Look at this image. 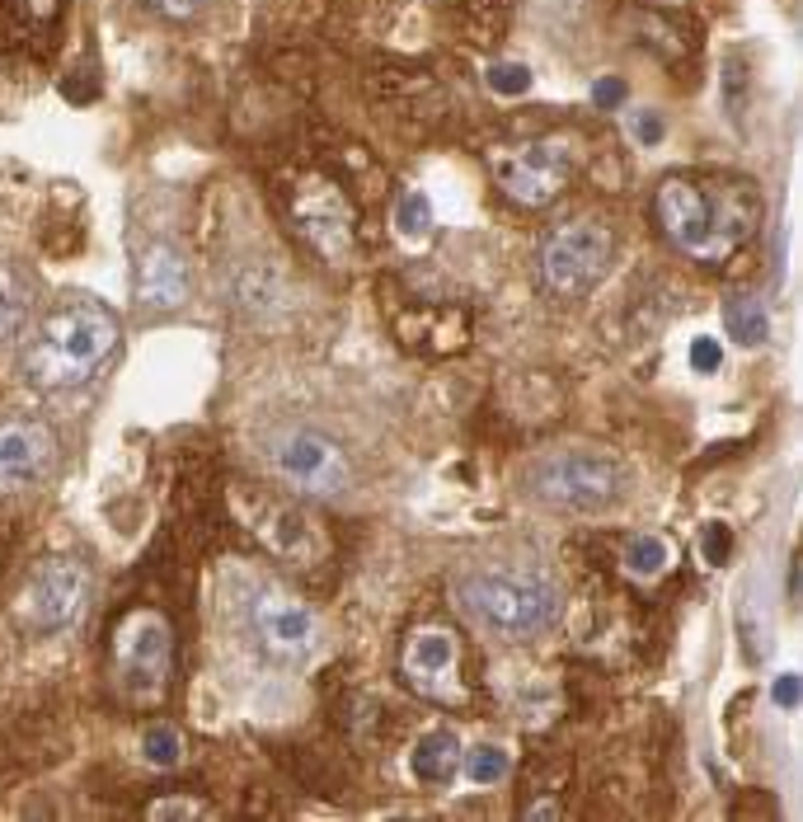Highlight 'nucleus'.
I'll return each instance as SVG.
<instances>
[{"mask_svg":"<svg viewBox=\"0 0 803 822\" xmlns=\"http://www.w3.org/2000/svg\"><path fill=\"white\" fill-rule=\"evenodd\" d=\"M494 165L498 188L521 207H550L564 194V184L573 179V165H579V146L573 136H540V142L527 146H503L488 155Z\"/></svg>","mask_w":803,"mask_h":822,"instance_id":"39448f33","label":"nucleus"},{"mask_svg":"<svg viewBox=\"0 0 803 822\" xmlns=\"http://www.w3.org/2000/svg\"><path fill=\"white\" fill-rule=\"evenodd\" d=\"M630 128H635V142H644V146H658V142H662V132H668L658 113H635Z\"/></svg>","mask_w":803,"mask_h":822,"instance_id":"bb28decb","label":"nucleus"},{"mask_svg":"<svg viewBox=\"0 0 803 822\" xmlns=\"http://www.w3.org/2000/svg\"><path fill=\"white\" fill-rule=\"evenodd\" d=\"M250 629H254V639L264 644V654L283 658V662H301L316 654V644H320L316 616L296 598H287V592H258L250 602Z\"/></svg>","mask_w":803,"mask_h":822,"instance_id":"9d476101","label":"nucleus"},{"mask_svg":"<svg viewBox=\"0 0 803 822\" xmlns=\"http://www.w3.org/2000/svg\"><path fill=\"white\" fill-rule=\"evenodd\" d=\"M488 90H498V95H527L531 90V72L521 62H494V66H488Z\"/></svg>","mask_w":803,"mask_h":822,"instance_id":"5701e85b","label":"nucleus"},{"mask_svg":"<svg viewBox=\"0 0 803 822\" xmlns=\"http://www.w3.org/2000/svg\"><path fill=\"white\" fill-rule=\"evenodd\" d=\"M776 705H780V710H794V705H799V677H794V672L776 677Z\"/></svg>","mask_w":803,"mask_h":822,"instance_id":"c85d7f7f","label":"nucleus"},{"mask_svg":"<svg viewBox=\"0 0 803 822\" xmlns=\"http://www.w3.org/2000/svg\"><path fill=\"white\" fill-rule=\"evenodd\" d=\"M57 461V432L38 418H0V494L38 484Z\"/></svg>","mask_w":803,"mask_h":822,"instance_id":"ddd939ff","label":"nucleus"},{"mask_svg":"<svg viewBox=\"0 0 803 822\" xmlns=\"http://www.w3.org/2000/svg\"><path fill=\"white\" fill-rule=\"evenodd\" d=\"M531 494L560 513H610L630 489V475L606 451H550L531 465Z\"/></svg>","mask_w":803,"mask_h":822,"instance_id":"20e7f679","label":"nucleus"},{"mask_svg":"<svg viewBox=\"0 0 803 822\" xmlns=\"http://www.w3.org/2000/svg\"><path fill=\"white\" fill-rule=\"evenodd\" d=\"M62 10H66V0H0V29L20 43L43 47L57 33Z\"/></svg>","mask_w":803,"mask_h":822,"instance_id":"2eb2a0df","label":"nucleus"},{"mask_svg":"<svg viewBox=\"0 0 803 822\" xmlns=\"http://www.w3.org/2000/svg\"><path fill=\"white\" fill-rule=\"evenodd\" d=\"M188 296V259L174 244H151L136 259V302L155 310H174Z\"/></svg>","mask_w":803,"mask_h":822,"instance_id":"4468645a","label":"nucleus"},{"mask_svg":"<svg viewBox=\"0 0 803 822\" xmlns=\"http://www.w3.org/2000/svg\"><path fill=\"white\" fill-rule=\"evenodd\" d=\"M296 226L329 264H348V254H353V212H348L334 184L310 179L296 188Z\"/></svg>","mask_w":803,"mask_h":822,"instance_id":"f8f14e48","label":"nucleus"},{"mask_svg":"<svg viewBox=\"0 0 803 822\" xmlns=\"http://www.w3.org/2000/svg\"><path fill=\"white\" fill-rule=\"evenodd\" d=\"M142 761L155 766V771H174V766H184V738L174 724H151L142 733Z\"/></svg>","mask_w":803,"mask_h":822,"instance_id":"aec40b11","label":"nucleus"},{"mask_svg":"<svg viewBox=\"0 0 803 822\" xmlns=\"http://www.w3.org/2000/svg\"><path fill=\"white\" fill-rule=\"evenodd\" d=\"M672 540L662 536V531H644V536H630L625 540V550H620V569H625V579H635V583H658L662 573L672 569Z\"/></svg>","mask_w":803,"mask_h":822,"instance_id":"f3484780","label":"nucleus"},{"mask_svg":"<svg viewBox=\"0 0 803 822\" xmlns=\"http://www.w3.org/2000/svg\"><path fill=\"white\" fill-rule=\"evenodd\" d=\"M457 602L465 616L498 639H536L550 635L564 616V592L546 573L527 569H475L457 583Z\"/></svg>","mask_w":803,"mask_h":822,"instance_id":"7ed1b4c3","label":"nucleus"},{"mask_svg":"<svg viewBox=\"0 0 803 822\" xmlns=\"http://www.w3.org/2000/svg\"><path fill=\"white\" fill-rule=\"evenodd\" d=\"M620 99H625V80L620 76H602L597 85H592V103H597V109H616Z\"/></svg>","mask_w":803,"mask_h":822,"instance_id":"a878e982","label":"nucleus"},{"mask_svg":"<svg viewBox=\"0 0 803 822\" xmlns=\"http://www.w3.org/2000/svg\"><path fill=\"white\" fill-rule=\"evenodd\" d=\"M165 14H174V20H184V14H194L198 10V0H155Z\"/></svg>","mask_w":803,"mask_h":822,"instance_id":"c756f323","label":"nucleus"},{"mask_svg":"<svg viewBox=\"0 0 803 822\" xmlns=\"http://www.w3.org/2000/svg\"><path fill=\"white\" fill-rule=\"evenodd\" d=\"M399 672H405L409 687L424 695V701L438 705H461L465 687H461V658H457V635L451 629H418L409 635L405 654H399Z\"/></svg>","mask_w":803,"mask_h":822,"instance_id":"1a4fd4ad","label":"nucleus"},{"mask_svg":"<svg viewBox=\"0 0 803 822\" xmlns=\"http://www.w3.org/2000/svg\"><path fill=\"white\" fill-rule=\"evenodd\" d=\"M146 818H155V822H174V818H212V809H207V803H198V799H155L151 809H146Z\"/></svg>","mask_w":803,"mask_h":822,"instance_id":"b1692460","label":"nucleus"},{"mask_svg":"<svg viewBox=\"0 0 803 822\" xmlns=\"http://www.w3.org/2000/svg\"><path fill=\"white\" fill-rule=\"evenodd\" d=\"M29 283L20 273H14L10 264H0V343L6 339H14L24 329V320H29Z\"/></svg>","mask_w":803,"mask_h":822,"instance_id":"6ab92c4d","label":"nucleus"},{"mask_svg":"<svg viewBox=\"0 0 803 822\" xmlns=\"http://www.w3.org/2000/svg\"><path fill=\"white\" fill-rule=\"evenodd\" d=\"M113 654H118V677L128 687L132 701H155L165 695L169 681V662H174V635L169 621L155 611H132L113 635Z\"/></svg>","mask_w":803,"mask_h":822,"instance_id":"6e6552de","label":"nucleus"},{"mask_svg":"<svg viewBox=\"0 0 803 822\" xmlns=\"http://www.w3.org/2000/svg\"><path fill=\"white\" fill-rule=\"evenodd\" d=\"M728 546H733V536H728V527H705V559H710V565H724V555H728Z\"/></svg>","mask_w":803,"mask_h":822,"instance_id":"cd10ccee","label":"nucleus"},{"mask_svg":"<svg viewBox=\"0 0 803 822\" xmlns=\"http://www.w3.org/2000/svg\"><path fill=\"white\" fill-rule=\"evenodd\" d=\"M610 250H616V240L602 221H569L540 250V283L554 296H583L610 268Z\"/></svg>","mask_w":803,"mask_h":822,"instance_id":"423d86ee","label":"nucleus"},{"mask_svg":"<svg viewBox=\"0 0 803 822\" xmlns=\"http://www.w3.org/2000/svg\"><path fill=\"white\" fill-rule=\"evenodd\" d=\"M724 329H728V339H738L743 348H757L771 339V315H766L761 296H752V292L724 296Z\"/></svg>","mask_w":803,"mask_h":822,"instance_id":"a211bd4d","label":"nucleus"},{"mask_svg":"<svg viewBox=\"0 0 803 822\" xmlns=\"http://www.w3.org/2000/svg\"><path fill=\"white\" fill-rule=\"evenodd\" d=\"M658 226L682 254L701 264H719L757 231L761 202L752 184H695V179H662L653 198Z\"/></svg>","mask_w":803,"mask_h":822,"instance_id":"f257e3e1","label":"nucleus"},{"mask_svg":"<svg viewBox=\"0 0 803 822\" xmlns=\"http://www.w3.org/2000/svg\"><path fill=\"white\" fill-rule=\"evenodd\" d=\"M508 771H513L508 747H498V743H480V747H470V752H465V776L475 780V785H498Z\"/></svg>","mask_w":803,"mask_h":822,"instance_id":"412c9836","label":"nucleus"},{"mask_svg":"<svg viewBox=\"0 0 803 822\" xmlns=\"http://www.w3.org/2000/svg\"><path fill=\"white\" fill-rule=\"evenodd\" d=\"M395 226H399V235H405V240L428 235L432 231V202H428V194L409 188V194L399 198V207H395Z\"/></svg>","mask_w":803,"mask_h":822,"instance_id":"4be33fe9","label":"nucleus"},{"mask_svg":"<svg viewBox=\"0 0 803 822\" xmlns=\"http://www.w3.org/2000/svg\"><path fill=\"white\" fill-rule=\"evenodd\" d=\"M527 818H560V809H554V803H531Z\"/></svg>","mask_w":803,"mask_h":822,"instance_id":"7c9ffc66","label":"nucleus"},{"mask_svg":"<svg viewBox=\"0 0 803 822\" xmlns=\"http://www.w3.org/2000/svg\"><path fill=\"white\" fill-rule=\"evenodd\" d=\"M85 569L76 559H47L33 569V579L20 598V611L33 629H66L76 621V611L85 602Z\"/></svg>","mask_w":803,"mask_h":822,"instance_id":"9b49d317","label":"nucleus"},{"mask_svg":"<svg viewBox=\"0 0 803 822\" xmlns=\"http://www.w3.org/2000/svg\"><path fill=\"white\" fill-rule=\"evenodd\" d=\"M118 348V320L99 302H66L47 315L24 353V376L38 391H72L90 381Z\"/></svg>","mask_w":803,"mask_h":822,"instance_id":"f03ea898","label":"nucleus"},{"mask_svg":"<svg viewBox=\"0 0 803 822\" xmlns=\"http://www.w3.org/2000/svg\"><path fill=\"white\" fill-rule=\"evenodd\" d=\"M461 771V738L451 728H432L414 747V776L424 785H451Z\"/></svg>","mask_w":803,"mask_h":822,"instance_id":"dca6fc26","label":"nucleus"},{"mask_svg":"<svg viewBox=\"0 0 803 822\" xmlns=\"http://www.w3.org/2000/svg\"><path fill=\"white\" fill-rule=\"evenodd\" d=\"M691 366H695L701 376L719 372V366H724V348L714 343V339H695V343H691Z\"/></svg>","mask_w":803,"mask_h":822,"instance_id":"393cba45","label":"nucleus"},{"mask_svg":"<svg viewBox=\"0 0 803 822\" xmlns=\"http://www.w3.org/2000/svg\"><path fill=\"white\" fill-rule=\"evenodd\" d=\"M268 461L287 484L306 489V494L339 498L353 489V470H348L339 442H329L316 428H277L268 442Z\"/></svg>","mask_w":803,"mask_h":822,"instance_id":"0eeeda50","label":"nucleus"}]
</instances>
